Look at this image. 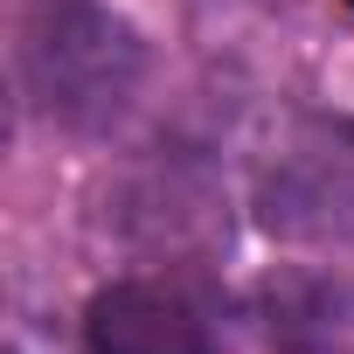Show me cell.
Returning <instances> with one entry per match:
<instances>
[{"mask_svg":"<svg viewBox=\"0 0 354 354\" xmlns=\"http://www.w3.org/2000/svg\"><path fill=\"white\" fill-rule=\"evenodd\" d=\"M146 49L97 0H35L21 28V84L42 118L70 132H104L139 97Z\"/></svg>","mask_w":354,"mask_h":354,"instance_id":"6da1fadb","label":"cell"},{"mask_svg":"<svg viewBox=\"0 0 354 354\" xmlns=\"http://www.w3.org/2000/svg\"><path fill=\"white\" fill-rule=\"evenodd\" d=\"M264 230L278 236H326L354 216V146L333 132L292 139L264 174Z\"/></svg>","mask_w":354,"mask_h":354,"instance_id":"7a4b0ae2","label":"cell"},{"mask_svg":"<svg viewBox=\"0 0 354 354\" xmlns=\"http://www.w3.org/2000/svg\"><path fill=\"white\" fill-rule=\"evenodd\" d=\"M91 354H216L209 313L174 285H111L84 313Z\"/></svg>","mask_w":354,"mask_h":354,"instance_id":"3957f363","label":"cell"}]
</instances>
